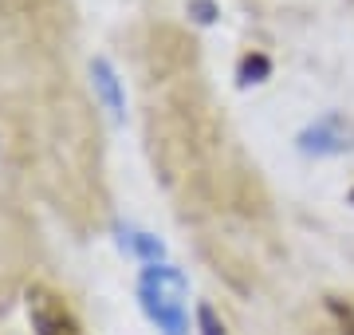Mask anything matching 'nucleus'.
Returning <instances> with one entry per match:
<instances>
[{
  "label": "nucleus",
  "mask_w": 354,
  "mask_h": 335,
  "mask_svg": "<svg viewBox=\"0 0 354 335\" xmlns=\"http://www.w3.org/2000/svg\"><path fill=\"white\" fill-rule=\"evenodd\" d=\"M189 280L174 264H146L138 276V304L162 335H189V311H185Z\"/></svg>",
  "instance_id": "1"
},
{
  "label": "nucleus",
  "mask_w": 354,
  "mask_h": 335,
  "mask_svg": "<svg viewBox=\"0 0 354 335\" xmlns=\"http://www.w3.org/2000/svg\"><path fill=\"white\" fill-rule=\"evenodd\" d=\"M28 320H32L36 335H87L83 323L75 320V311L67 308V300L44 284H32V292H28Z\"/></svg>",
  "instance_id": "2"
},
{
  "label": "nucleus",
  "mask_w": 354,
  "mask_h": 335,
  "mask_svg": "<svg viewBox=\"0 0 354 335\" xmlns=\"http://www.w3.org/2000/svg\"><path fill=\"white\" fill-rule=\"evenodd\" d=\"M118 241H122V248H130L134 257L146 260V264H165V245L158 241V237H150V233L130 229V225H118Z\"/></svg>",
  "instance_id": "3"
},
{
  "label": "nucleus",
  "mask_w": 354,
  "mask_h": 335,
  "mask_svg": "<svg viewBox=\"0 0 354 335\" xmlns=\"http://www.w3.org/2000/svg\"><path fill=\"white\" fill-rule=\"evenodd\" d=\"M91 75H95V87H99V95L106 99V107H111V115H122V107H127V99H122V87H118V75H114L111 60H95L91 64Z\"/></svg>",
  "instance_id": "4"
},
{
  "label": "nucleus",
  "mask_w": 354,
  "mask_h": 335,
  "mask_svg": "<svg viewBox=\"0 0 354 335\" xmlns=\"http://www.w3.org/2000/svg\"><path fill=\"white\" fill-rule=\"evenodd\" d=\"M335 127H339V118L327 115L323 123H315L311 130L299 134V146L304 150H315V154H335V150H342V138L335 134Z\"/></svg>",
  "instance_id": "5"
},
{
  "label": "nucleus",
  "mask_w": 354,
  "mask_h": 335,
  "mask_svg": "<svg viewBox=\"0 0 354 335\" xmlns=\"http://www.w3.org/2000/svg\"><path fill=\"white\" fill-rule=\"evenodd\" d=\"M268 75H272V60H268L264 52H248L241 64H236V79H241L244 87H248V83H264Z\"/></svg>",
  "instance_id": "6"
},
{
  "label": "nucleus",
  "mask_w": 354,
  "mask_h": 335,
  "mask_svg": "<svg viewBox=\"0 0 354 335\" xmlns=\"http://www.w3.org/2000/svg\"><path fill=\"white\" fill-rule=\"evenodd\" d=\"M330 316H335V323H339V335H354V304L342 296H330L327 300Z\"/></svg>",
  "instance_id": "7"
},
{
  "label": "nucleus",
  "mask_w": 354,
  "mask_h": 335,
  "mask_svg": "<svg viewBox=\"0 0 354 335\" xmlns=\"http://www.w3.org/2000/svg\"><path fill=\"white\" fill-rule=\"evenodd\" d=\"M197 332H201V335H228V327H225V320H221L209 304H197Z\"/></svg>",
  "instance_id": "8"
},
{
  "label": "nucleus",
  "mask_w": 354,
  "mask_h": 335,
  "mask_svg": "<svg viewBox=\"0 0 354 335\" xmlns=\"http://www.w3.org/2000/svg\"><path fill=\"white\" fill-rule=\"evenodd\" d=\"M185 12H189V20H197V24H213L216 16H221V8H216V0H189Z\"/></svg>",
  "instance_id": "9"
},
{
  "label": "nucleus",
  "mask_w": 354,
  "mask_h": 335,
  "mask_svg": "<svg viewBox=\"0 0 354 335\" xmlns=\"http://www.w3.org/2000/svg\"><path fill=\"white\" fill-rule=\"evenodd\" d=\"M351 201H354V194H351Z\"/></svg>",
  "instance_id": "10"
}]
</instances>
